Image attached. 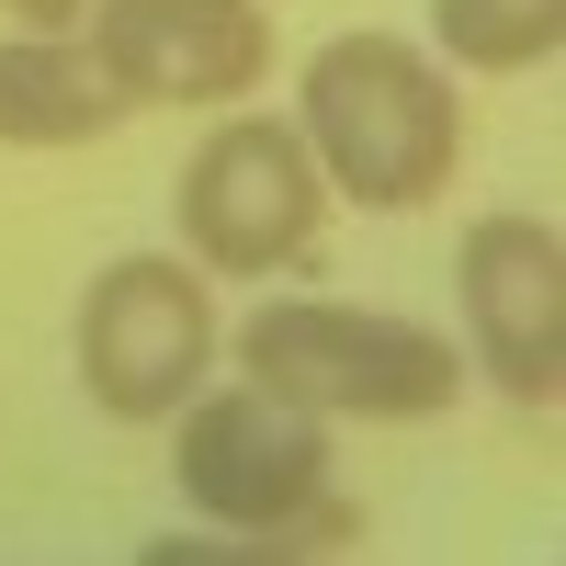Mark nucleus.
Instances as JSON below:
<instances>
[{
    "mask_svg": "<svg viewBox=\"0 0 566 566\" xmlns=\"http://www.w3.org/2000/svg\"><path fill=\"white\" fill-rule=\"evenodd\" d=\"M181 499L239 544H148L136 566H283V555H363V499L328 488V419L283 408L272 386H227L181 419Z\"/></svg>",
    "mask_w": 566,
    "mask_h": 566,
    "instance_id": "obj_1",
    "label": "nucleus"
},
{
    "mask_svg": "<svg viewBox=\"0 0 566 566\" xmlns=\"http://www.w3.org/2000/svg\"><path fill=\"white\" fill-rule=\"evenodd\" d=\"M306 159L328 193H352L363 216L442 205V181L464 159V103L453 80L397 34H328L306 57Z\"/></svg>",
    "mask_w": 566,
    "mask_h": 566,
    "instance_id": "obj_2",
    "label": "nucleus"
},
{
    "mask_svg": "<svg viewBox=\"0 0 566 566\" xmlns=\"http://www.w3.org/2000/svg\"><path fill=\"white\" fill-rule=\"evenodd\" d=\"M250 386H272L306 419H442L464 386V352L419 317H374V306H261L239 328Z\"/></svg>",
    "mask_w": 566,
    "mask_h": 566,
    "instance_id": "obj_3",
    "label": "nucleus"
},
{
    "mask_svg": "<svg viewBox=\"0 0 566 566\" xmlns=\"http://www.w3.org/2000/svg\"><path fill=\"white\" fill-rule=\"evenodd\" d=\"M328 227V181L306 159V136L283 114H227L193 159H181V239H193V261L216 272H283L306 261Z\"/></svg>",
    "mask_w": 566,
    "mask_h": 566,
    "instance_id": "obj_4",
    "label": "nucleus"
},
{
    "mask_svg": "<svg viewBox=\"0 0 566 566\" xmlns=\"http://www.w3.org/2000/svg\"><path fill=\"white\" fill-rule=\"evenodd\" d=\"M216 363V295L181 261H103L80 295V386L103 419H170L193 408Z\"/></svg>",
    "mask_w": 566,
    "mask_h": 566,
    "instance_id": "obj_5",
    "label": "nucleus"
},
{
    "mask_svg": "<svg viewBox=\"0 0 566 566\" xmlns=\"http://www.w3.org/2000/svg\"><path fill=\"white\" fill-rule=\"evenodd\" d=\"M80 45L103 91L125 114H159V103H239L272 69V12L261 0H91Z\"/></svg>",
    "mask_w": 566,
    "mask_h": 566,
    "instance_id": "obj_6",
    "label": "nucleus"
},
{
    "mask_svg": "<svg viewBox=\"0 0 566 566\" xmlns=\"http://www.w3.org/2000/svg\"><path fill=\"white\" fill-rule=\"evenodd\" d=\"M453 295H464V352L488 363V386L510 408H555L566 397V239L544 216H476L453 250Z\"/></svg>",
    "mask_w": 566,
    "mask_h": 566,
    "instance_id": "obj_7",
    "label": "nucleus"
},
{
    "mask_svg": "<svg viewBox=\"0 0 566 566\" xmlns=\"http://www.w3.org/2000/svg\"><path fill=\"white\" fill-rule=\"evenodd\" d=\"M114 125H125V103L103 91L80 34H12L0 45V148H91Z\"/></svg>",
    "mask_w": 566,
    "mask_h": 566,
    "instance_id": "obj_8",
    "label": "nucleus"
},
{
    "mask_svg": "<svg viewBox=\"0 0 566 566\" xmlns=\"http://www.w3.org/2000/svg\"><path fill=\"white\" fill-rule=\"evenodd\" d=\"M453 69H544L566 45V0H431Z\"/></svg>",
    "mask_w": 566,
    "mask_h": 566,
    "instance_id": "obj_9",
    "label": "nucleus"
},
{
    "mask_svg": "<svg viewBox=\"0 0 566 566\" xmlns=\"http://www.w3.org/2000/svg\"><path fill=\"white\" fill-rule=\"evenodd\" d=\"M0 12H12L23 34H80V12H91V0H0Z\"/></svg>",
    "mask_w": 566,
    "mask_h": 566,
    "instance_id": "obj_10",
    "label": "nucleus"
}]
</instances>
